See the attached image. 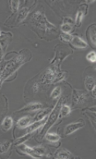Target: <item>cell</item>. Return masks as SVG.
<instances>
[{"label":"cell","mask_w":96,"mask_h":159,"mask_svg":"<svg viewBox=\"0 0 96 159\" xmlns=\"http://www.w3.org/2000/svg\"><path fill=\"white\" fill-rule=\"evenodd\" d=\"M27 60H28L27 52H22L17 57L6 63L4 69L0 73V87L7 78H9L11 74H14L18 69L22 66L23 64L27 62Z\"/></svg>","instance_id":"6da1fadb"},{"label":"cell","mask_w":96,"mask_h":159,"mask_svg":"<svg viewBox=\"0 0 96 159\" xmlns=\"http://www.w3.org/2000/svg\"><path fill=\"white\" fill-rule=\"evenodd\" d=\"M32 22L34 23L37 28L44 30L45 32H49L50 34L52 32L57 33V28L47 20L44 12L42 11H38L34 12V15L32 16Z\"/></svg>","instance_id":"7a4b0ae2"},{"label":"cell","mask_w":96,"mask_h":159,"mask_svg":"<svg viewBox=\"0 0 96 159\" xmlns=\"http://www.w3.org/2000/svg\"><path fill=\"white\" fill-rule=\"evenodd\" d=\"M66 72H57V70L52 68H48L41 77V82L43 84H51L61 81L65 78Z\"/></svg>","instance_id":"3957f363"},{"label":"cell","mask_w":96,"mask_h":159,"mask_svg":"<svg viewBox=\"0 0 96 159\" xmlns=\"http://www.w3.org/2000/svg\"><path fill=\"white\" fill-rule=\"evenodd\" d=\"M62 101L63 98L62 99H60V100H58L57 103L55 105V108L51 111L50 114V117H49V119L47 120V122L44 124V127H43V129L41 131V134H46V133L49 131V129H50L51 127H52V125H55L56 121H57V119H58V114H59L60 107H61V105H62Z\"/></svg>","instance_id":"277c9868"},{"label":"cell","mask_w":96,"mask_h":159,"mask_svg":"<svg viewBox=\"0 0 96 159\" xmlns=\"http://www.w3.org/2000/svg\"><path fill=\"white\" fill-rule=\"evenodd\" d=\"M87 95L85 91L79 90V89H73L72 92V104L74 106L82 104L86 101Z\"/></svg>","instance_id":"5b68a950"},{"label":"cell","mask_w":96,"mask_h":159,"mask_svg":"<svg viewBox=\"0 0 96 159\" xmlns=\"http://www.w3.org/2000/svg\"><path fill=\"white\" fill-rule=\"evenodd\" d=\"M83 126H85V122L82 119H79V121H76L73 123H71L65 126L64 129V136H68L71 135L72 134H73L74 132H76L77 130H79L80 128H82Z\"/></svg>","instance_id":"8992f818"},{"label":"cell","mask_w":96,"mask_h":159,"mask_svg":"<svg viewBox=\"0 0 96 159\" xmlns=\"http://www.w3.org/2000/svg\"><path fill=\"white\" fill-rule=\"evenodd\" d=\"M70 43L75 49H79V50H84L87 47L86 42H85L81 37H79V35H76V34L72 35V40Z\"/></svg>","instance_id":"52a82bcc"},{"label":"cell","mask_w":96,"mask_h":159,"mask_svg":"<svg viewBox=\"0 0 96 159\" xmlns=\"http://www.w3.org/2000/svg\"><path fill=\"white\" fill-rule=\"evenodd\" d=\"M87 12V6L86 5H82L79 6V9L77 14H76V20H75V25L76 27H80L81 26V22L84 20V17Z\"/></svg>","instance_id":"ba28073f"},{"label":"cell","mask_w":96,"mask_h":159,"mask_svg":"<svg viewBox=\"0 0 96 159\" xmlns=\"http://www.w3.org/2000/svg\"><path fill=\"white\" fill-rule=\"evenodd\" d=\"M55 158L56 159H70V158H75L72 154L70 151H68L65 148H61L57 153L55 154Z\"/></svg>","instance_id":"9c48e42d"},{"label":"cell","mask_w":96,"mask_h":159,"mask_svg":"<svg viewBox=\"0 0 96 159\" xmlns=\"http://www.w3.org/2000/svg\"><path fill=\"white\" fill-rule=\"evenodd\" d=\"M18 147H19L20 149H21V152L27 154V155H28L29 157H31L32 158H36V159L41 158L39 156H37L36 154H34V152L33 151V148L27 146L26 144H24V143L19 144V146H18Z\"/></svg>","instance_id":"30bf717a"},{"label":"cell","mask_w":96,"mask_h":159,"mask_svg":"<svg viewBox=\"0 0 96 159\" xmlns=\"http://www.w3.org/2000/svg\"><path fill=\"white\" fill-rule=\"evenodd\" d=\"M33 119L31 117H28V116H25V117H22L20 119L18 120L17 125L21 128V129H25L27 127H28L29 125H31L33 123Z\"/></svg>","instance_id":"8fae6325"},{"label":"cell","mask_w":96,"mask_h":159,"mask_svg":"<svg viewBox=\"0 0 96 159\" xmlns=\"http://www.w3.org/2000/svg\"><path fill=\"white\" fill-rule=\"evenodd\" d=\"M42 108V104L41 102H31L26 105L24 108L19 110L18 111H37Z\"/></svg>","instance_id":"7c38bea8"},{"label":"cell","mask_w":96,"mask_h":159,"mask_svg":"<svg viewBox=\"0 0 96 159\" xmlns=\"http://www.w3.org/2000/svg\"><path fill=\"white\" fill-rule=\"evenodd\" d=\"M12 125H13V119H12L11 116H7L2 121L1 129L4 132H8L12 127Z\"/></svg>","instance_id":"4fadbf2b"},{"label":"cell","mask_w":96,"mask_h":159,"mask_svg":"<svg viewBox=\"0 0 96 159\" xmlns=\"http://www.w3.org/2000/svg\"><path fill=\"white\" fill-rule=\"evenodd\" d=\"M87 36L90 40L91 43L93 44L94 47H95L96 44V31H95V24H94L93 26H90V28L88 29L87 31Z\"/></svg>","instance_id":"5bb4252c"},{"label":"cell","mask_w":96,"mask_h":159,"mask_svg":"<svg viewBox=\"0 0 96 159\" xmlns=\"http://www.w3.org/2000/svg\"><path fill=\"white\" fill-rule=\"evenodd\" d=\"M85 86L88 91H92L95 89V78L93 76H86L85 78Z\"/></svg>","instance_id":"9a60e30c"},{"label":"cell","mask_w":96,"mask_h":159,"mask_svg":"<svg viewBox=\"0 0 96 159\" xmlns=\"http://www.w3.org/2000/svg\"><path fill=\"white\" fill-rule=\"evenodd\" d=\"M61 30L63 34H71L73 31V24L72 21V19L69 20L67 22H63L61 26Z\"/></svg>","instance_id":"2e32d148"},{"label":"cell","mask_w":96,"mask_h":159,"mask_svg":"<svg viewBox=\"0 0 96 159\" xmlns=\"http://www.w3.org/2000/svg\"><path fill=\"white\" fill-rule=\"evenodd\" d=\"M50 111V108H46L43 109V110H41V111H39L38 113L34 116V119H33V121H34V122H37V121H41V120L44 119L46 117H47V115H49Z\"/></svg>","instance_id":"e0dca14e"},{"label":"cell","mask_w":96,"mask_h":159,"mask_svg":"<svg viewBox=\"0 0 96 159\" xmlns=\"http://www.w3.org/2000/svg\"><path fill=\"white\" fill-rule=\"evenodd\" d=\"M29 13V9L28 7H23L22 9H20V11H19V13H18V16H17V20H16V22L17 23H21L26 19V18L28 17V15Z\"/></svg>","instance_id":"ac0fdd59"},{"label":"cell","mask_w":96,"mask_h":159,"mask_svg":"<svg viewBox=\"0 0 96 159\" xmlns=\"http://www.w3.org/2000/svg\"><path fill=\"white\" fill-rule=\"evenodd\" d=\"M71 111H72V109L69 105L67 104L61 105L60 110H59V114H58V119H61L64 117H67L68 115L71 113Z\"/></svg>","instance_id":"d6986e66"},{"label":"cell","mask_w":96,"mask_h":159,"mask_svg":"<svg viewBox=\"0 0 96 159\" xmlns=\"http://www.w3.org/2000/svg\"><path fill=\"white\" fill-rule=\"evenodd\" d=\"M44 124H45V119L41 120V121L34 122V124L32 123L31 125H29L28 127H27V134H28V133H33L34 131L39 129L41 125H44Z\"/></svg>","instance_id":"ffe728a7"},{"label":"cell","mask_w":96,"mask_h":159,"mask_svg":"<svg viewBox=\"0 0 96 159\" xmlns=\"http://www.w3.org/2000/svg\"><path fill=\"white\" fill-rule=\"evenodd\" d=\"M45 138L48 142H52V143L59 142V140H60L59 134H57V133H50V132H47L46 133Z\"/></svg>","instance_id":"44dd1931"},{"label":"cell","mask_w":96,"mask_h":159,"mask_svg":"<svg viewBox=\"0 0 96 159\" xmlns=\"http://www.w3.org/2000/svg\"><path fill=\"white\" fill-rule=\"evenodd\" d=\"M11 142L10 141H3L0 142V154H4L9 150Z\"/></svg>","instance_id":"7402d4cb"},{"label":"cell","mask_w":96,"mask_h":159,"mask_svg":"<svg viewBox=\"0 0 96 159\" xmlns=\"http://www.w3.org/2000/svg\"><path fill=\"white\" fill-rule=\"evenodd\" d=\"M33 151L34 152V154H36L37 156L39 157H44V156H47V150H46L45 148L43 147H34L33 148Z\"/></svg>","instance_id":"603a6c76"},{"label":"cell","mask_w":96,"mask_h":159,"mask_svg":"<svg viewBox=\"0 0 96 159\" xmlns=\"http://www.w3.org/2000/svg\"><path fill=\"white\" fill-rule=\"evenodd\" d=\"M62 94V89L61 87H56L50 94V97L52 99H57Z\"/></svg>","instance_id":"cb8c5ba5"},{"label":"cell","mask_w":96,"mask_h":159,"mask_svg":"<svg viewBox=\"0 0 96 159\" xmlns=\"http://www.w3.org/2000/svg\"><path fill=\"white\" fill-rule=\"evenodd\" d=\"M33 134V133H28V134H26L25 135H23V136H21L20 138H19V139H17L15 142H14V143L16 144V145H19V144H21V143H24V142H26V141H28L29 138H30V136Z\"/></svg>","instance_id":"d4e9b609"},{"label":"cell","mask_w":96,"mask_h":159,"mask_svg":"<svg viewBox=\"0 0 96 159\" xmlns=\"http://www.w3.org/2000/svg\"><path fill=\"white\" fill-rule=\"evenodd\" d=\"M19 6H20V1L19 0H11L10 1V7H11V10L12 11V13L16 12L19 9Z\"/></svg>","instance_id":"484cf974"},{"label":"cell","mask_w":96,"mask_h":159,"mask_svg":"<svg viewBox=\"0 0 96 159\" xmlns=\"http://www.w3.org/2000/svg\"><path fill=\"white\" fill-rule=\"evenodd\" d=\"M86 59L91 63H95L96 61V52L95 51H91L86 55Z\"/></svg>","instance_id":"4316f807"},{"label":"cell","mask_w":96,"mask_h":159,"mask_svg":"<svg viewBox=\"0 0 96 159\" xmlns=\"http://www.w3.org/2000/svg\"><path fill=\"white\" fill-rule=\"evenodd\" d=\"M60 39L63 42H65V43H70L71 40H72V35L69 34H63V33L61 35H60Z\"/></svg>","instance_id":"83f0119b"},{"label":"cell","mask_w":96,"mask_h":159,"mask_svg":"<svg viewBox=\"0 0 96 159\" xmlns=\"http://www.w3.org/2000/svg\"><path fill=\"white\" fill-rule=\"evenodd\" d=\"M38 89H39V85H38L37 82H35L34 85H33V91H34V93H37Z\"/></svg>","instance_id":"f1b7e54d"},{"label":"cell","mask_w":96,"mask_h":159,"mask_svg":"<svg viewBox=\"0 0 96 159\" xmlns=\"http://www.w3.org/2000/svg\"><path fill=\"white\" fill-rule=\"evenodd\" d=\"M3 57H4V51H3V49L0 46V62L3 60Z\"/></svg>","instance_id":"f546056e"},{"label":"cell","mask_w":96,"mask_h":159,"mask_svg":"<svg viewBox=\"0 0 96 159\" xmlns=\"http://www.w3.org/2000/svg\"><path fill=\"white\" fill-rule=\"evenodd\" d=\"M0 35H1V31H0Z\"/></svg>","instance_id":"4dcf8cb0"}]
</instances>
